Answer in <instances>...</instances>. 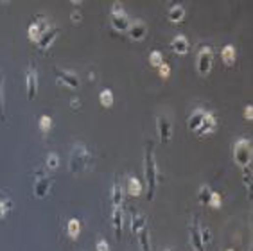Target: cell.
Listing matches in <instances>:
<instances>
[{"label":"cell","instance_id":"8fae6325","mask_svg":"<svg viewBox=\"0 0 253 251\" xmlns=\"http://www.w3.org/2000/svg\"><path fill=\"white\" fill-rule=\"evenodd\" d=\"M216 129H217L216 115H214V113H210V111H206L205 119H203V122H201L200 129L196 131V135H198V136H205V135H210V133H214Z\"/></svg>","mask_w":253,"mask_h":251},{"label":"cell","instance_id":"3957f363","mask_svg":"<svg viewBox=\"0 0 253 251\" xmlns=\"http://www.w3.org/2000/svg\"><path fill=\"white\" fill-rule=\"evenodd\" d=\"M233 160L239 167H248L252 163V142L248 138H239L233 146Z\"/></svg>","mask_w":253,"mask_h":251},{"label":"cell","instance_id":"5b68a950","mask_svg":"<svg viewBox=\"0 0 253 251\" xmlns=\"http://www.w3.org/2000/svg\"><path fill=\"white\" fill-rule=\"evenodd\" d=\"M212 65H214V52H212L210 47H203L198 54V59H196L198 74L200 75H208L212 70Z\"/></svg>","mask_w":253,"mask_h":251},{"label":"cell","instance_id":"ac0fdd59","mask_svg":"<svg viewBox=\"0 0 253 251\" xmlns=\"http://www.w3.org/2000/svg\"><path fill=\"white\" fill-rule=\"evenodd\" d=\"M205 113L206 111L205 110H196L192 115L189 117V121H187V124H189V129L190 131H198L200 129V126H201V122H203V119H205Z\"/></svg>","mask_w":253,"mask_h":251},{"label":"cell","instance_id":"30bf717a","mask_svg":"<svg viewBox=\"0 0 253 251\" xmlns=\"http://www.w3.org/2000/svg\"><path fill=\"white\" fill-rule=\"evenodd\" d=\"M54 74H56L59 83H63L65 86H69V88H79V77H77L74 72L61 70V68H54Z\"/></svg>","mask_w":253,"mask_h":251},{"label":"cell","instance_id":"8d00e7d4","mask_svg":"<svg viewBox=\"0 0 253 251\" xmlns=\"http://www.w3.org/2000/svg\"><path fill=\"white\" fill-rule=\"evenodd\" d=\"M253 106L252 104H248L246 108H244V119H248V121H252L253 119Z\"/></svg>","mask_w":253,"mask_h":251},{"label":"cell","instance_id":"f35d334b","mask_svg":"<svg viewBox=\"0 0 253 251\" xmlns=\"http://www.w3.org/2000/svg\"><path fill=\"white\" fill-rule=\"evenodd\" d=\"M70 106H72V108H79V100H70Z\"/></svg>","mask_w":253,"mask_h":251},{"label":"cell","instance_id":"6da1fadb","mask_svg":"<svg viewBox=\"0 0 253 251\" xmlns=\"http://www.w3.org/2000/svg\"><path fill=\"white\" fill-rule=\"evenodd\" d=\"M144 174L148 181V199L153 201L154 190H156V181H158V167H156V158H154V142L148 140L146 146V154H144Z\"/></svg>","mask_w":253,"mask_h":251},{"label":"cell","instance_id":"ffe728a7","mask_svg":"<svg viewBox=\"0 0 253 251\" xmlns=\"http://www.w3.org/2000/svg\"><path fill=\"white\" fill-rule=\"evenodd\" d=\"M122 199H124V196H122V187L119 181H115L113 187H111V203H113V208H121Z\"/></svg>","mask_w":253,"mask_h":251},{"label":"cell","instance_id":"d6986e66","mask_svg":"<svg viewBox=\"0 0 253 251\" xmlns=\"http://www.w3.org/2000/svg\"><path fill=\"white\" fill-rule=\"evenodd\" d=\"M221 58H223V63H225V65L232 67L233 63H235V58H237L235 47H233V45H225L221 50Z\"/></svg>","mask_w":253,"mask_h":251},{"label":"cell","instance_id":"7402d4cb","mask_svg":"<svg viewBox=\"0 0 253 251\" xmlns=\"http://www.w3.org/2000/svg\"><path fill=\"white\" fill-rule=\"evenodd\" d=\"M127 192L133 198H138L142 194V183L137 178H129V181H127Z\"/></svg>","mask_w":253,"mask_h":251},{"label":"cell","instance_id":"74e56055","mask_svg":"<svg viewBox=\"0 0 253 251\" xmlns=\"http://www.w3.org/2000/svg\"><path fill=\"white\" fill-rule=\"evenodd\" d=\"M70 20L74 22V24H79V22H81V13H79V11H74V13L70 15Z\"/></svg>","mask_w":253,"mask_h":251},{"label":"cell","instance_id":"e575fe53","mask_svg":"<svg viewBox=\"0 0 253 251\" xmlns=\"http://www.w3.org/2000/svg\"><path fill=\"white\" fill-rule=\"evenodd\" d=\"M95 250L97 251H110V246H108V242H106L104 239H101V241H97V244H95Z\"/></svg>","mask_w":253,"mask_h":251},{"label":"cell","instance_id":"7c38bea8","mask_svg":"<svg viewBox=\"0 0 253 251\" xmlns=\"http://www.w3.org/2000/svg\"><path fill=\"white\" fill-rule=\"evenodd\" d=\"M190 242H192V246H194L196 251H205L203 241H201V226L198 217H194L192 223H190Z\"/></svg>","mask_w":253,"mask_h":251},{"label":"cell","instance_id":"83f0119b","mask_svg":"<svg viewBox=\"0 0 253 251\" xmlns=\"http://www.w3.org/2000/svg\"><path fill=\"white\" fill-rule=\"evenodd\" d=\"M45 165H47L49 171H56V169L59 167V156L56 154V152L47 154V162H45Z\"/></svg>","mask_w":253,"mask_h":251},{"label":"cell","instance_id":"44dd1931","mask_svg":"<svg viewBox=\"0 0 253 251\" xmlns=\"http://www.w3.org/2000/svg\"><path fill=\"white\" fill-rule=\"evenodd\" d=\"M142 228H146V217H144V214H138V212H135L131 217V233H135L137 235L138 231L142 230Z\"/></svg>","mask_w":253,"mask_h":251},{"label":"cell","instance_id":"836d02e7","mask_svg":"<svg viewBox=\"0 0 253 251\" xmlns=\"http://www.w3.org/2000/svg\"><path fill=\"white\" fill-rule=\"evenodd\" d=\"M201 241H203V246H208L210 244V230H208V226H203L201 228Z\"/></svg>","mask_w":253,"mask_h":251},{"label":"cell","instance_id":"4dcf8cb0","mask_svg":"<svg viewBox=\"0 0 253 251\" xmlns=\"http://www.w3.org/2000/svg\"><path fill=\"white\" fill-rule=\"evenodd\" d=\"M243 181L244 185H246V188H248V194L250 190H252V167H243Z\"/></svg>","mask_w":253,"mask_h":251},{"label":"cell","instance_id":"f1b7e54d","mask_svg":"<svg viewBox=\"0 0 253 251\" xmlns=\"http://www.w3.org/2000/svg\"><path fill=\"white\" fill-rule=\"evenodd\" d=\"M11 208H13V201L11 199H0V219H4L5 215L9 214Z\"/></svg>","mask_w":253,"mask_h":251},{"label":"cell","instance_id":"9a60e30c","mask_svg":"<svg viewBox=\"0 0 253 251\" xmlns=\"http://www.w3.org/2000/svg\"><path fill=\"white\" fill-rule=\"evenodd\" d=\"M171 49H173L174 52L176 54H187L189 52V49H190V45H189V40L185 36H181V34H178L176 38H173V42H171Z\"/></svg>","mask_w":253,"mask_h":251},{"label":"cell","instance_id":"4fadbf2b","mask_svg":"<svg viewBox=\"0 0 253 251\" xmlns=\"http://www.w3.org/2000/svg\"><path fill=\"white\" fill-rule=\"evenodd\" d=\"M146 34H148V25L142 20L131 22V25L127 29V36L131 38V40H135V42H140V40L146 38Z\"/></svg>","mask_w":253,"mask_h":251},{"label":"cell","instance_id":"e0dca14e","mask_svg":"<svg viewBox=\"0 0 253 251\" xmlns=\"http://www.w3.org/2000/svg\"><path fill=\"white\" fill-rule=\"evenodd\" d=\"M167 18L169 22H173V24H179V22L185 18V7L181 4L173 5V7L167 11Z\"/></svg>","mask_w":253,"mask_h":251},{"label":"cell","instance_id":"ba28073f","mask_svg":"<svg viewBox=\"0 0 253 251\" xmlns=\"http://www.w3.org/2000/svg\"><path fill=\"white\" fill-rule=\"evenodd\" d=\"M59 27H49L47 31L43 32L42 38L36 42L38 49H40V52H47L49 49L52 47V43L56 42V38L59 36Z\"/></svg>","mask_w":253,"mask_h":251},{"label":"cell","instance_id":"60d3db41","mask_svg":"<svg viewBox=\"0 0 253 251\" xmlns=\"http://www.w3.org/2000/svg\"><path fill=\"white\" fill-rule=\"evenodd\" d=\"M165 251H171V250H165Z\"/></svg>","mask_w":253,"mask_h":251},{"label":"cell","instance_id":"d590c367","mask_svg":"<svg viewBox=\"0 0 253 251\" xmlns=\"http://www.w3.org/2000/svg\"><path fill=\"white\" fill-rule=\"evenodd\" d=\"M169 74H171V68H169V65L162 63V65H160V75H162V77H169Z\"/></svg>","mask_w":253,"mask_h":251},{"label":"cell","instance_id":"cb8c5ba5","mask_svg":"<svg viewBox=\"0 0 253 251\" xmlns=\"http://www.w3.org/2000/svg\"><path fill=\"white\" fill-rule=\"evenodd\" d=\"M99 102L104 106V108H110V106H113V92H111V90H108V88L101 90Z\"/></svg>","mask_w":253,"mask_h":251},{"label":"cell","instance_id":"4316f807","mask_svg":"<svg viewBox=\"0 0 253 251\" xmlns=\"http://www.w3.org/2000/svg\"><path fill=\"white\" fill-rule=\"evenodd\" d=\"M0 121H5V111H4V74L0 72Z\"/></svg>","mask_w":253,"mask_h":251},{"label":"cell","instance_id":"ab89813d","mask_svg":"<svg viewBox=\"0 0 253 251\" xmlns=\"http://www.w3.org/2000/svg\"><path fill=\"white\" fill-rule=\"evenodd\" d=\"M227 251H233V250H227Z\"/></svg>","mask_w":253,"mask_h":251},{"label":"cell","instance_id":"d4e9b609","mask_svg":"<svg viewBox=\"0 0 253 251\" xmlns=\"http://www.w3.org/2000/svg\"><path fill=\"white\" fill-rule=\"evenodd\" d=\"M79 231H81V223H79V221L70 219L69 225H67V233H69V237L77 239V237H79Z\"/></svg>","mask_w":253,"mask_h":251},{"label":"cell","instance_id":"f546056e","mask_svg":"<svg viewBox=\"0 0 253 251\" xmlns=\"http://www.w3.org/2000/svg\"><path fill=\"white\" fill-rule=\"evenodd\" d=\"M38 124H40V129H42L43 133H47V131H51V127H52V119L49 115H42L40 121H38Z\"/></svg>","mask_w":253,"mask_h":251},{"label":"cell","instance_id":"7a4b0ae2","mask_svg":"<svg viewBox=\"0 0 253 251\" xmlns=\"http://www.w3.org/2000/svg\"><path fill=\"white\" fill-rule=\"evenodd\" d=\"M90 162V151L84 144H77L72 147V154H70V173L72 174H79L83 171H86Z\"/></svg>","mask_w":253,"mask_h":251},{"label":"cell","instance_id":"603a6c76","mask_svg":"<svg viewBox=\"0 0 253 251\" xmlns=\"http://www.w3.org/2000/svg\"><path fill=\"white\" fill-rule=\"evenodd\" d=\"M138 237V244L142 248V251H151V244H149V233H148V228H142V230L137 233Z\"/></svg>","mask_w":253,"mask_h":251},{"label":"cell","instance_id":"9c48e42d","mask_svg":"<svg viewBox=\"0 0 253 251\" xmlns=\"http://www.w3.org/2000/svg\"><path fill=\"white\" fill-rule=\"evenodd\" d=\"M25 88H27V99L32 100L38 94V72L32 65L27 68L25 72Z\"/></svg>","mask_w":253,"mask_h":251},{"label":"cell","instance_id":"277c9868","mask_svg":"<svg viewBox=\"0 0 253 251\" xmlns=\"http://www.w3.org/2000/svg\"><path fill=\"white\" fill-rule=\"evenodd\" d=\"M110 20H111V27L119 32H127V29H129V25H131V20H129V16L124 13L121 2H115V4H113Z\"/></svg>","mask_w":253,"mask_h":251},{"label":"cell","instance_id":"2e32d148","mask_svg":"<svg viewBox=\"0 0 253 251\" xmlns=\"http://www.w3.org/2000/svg\"><path fill=\"white\" fill-rule=\"evenodd\" d=\"M111 221H113V230H115L117 241H121V239H122V223H124V215H122V208H115V210H113Z\"/></svg>","mask_w":253,"mask_h":251},{"label":"cell","instance_id":"5bb4252c","mask_svg":"<svg viewBox=\"0 0 253 251\" xmlns=\"http://www.w3.org/2000/svg\"><path fill=\"white\" fill-rule=\"evenodd\" d=\"M156 129H158L160 140L164 142V144H169V140H171V124H169L167 117L164 115L156 117Z\"/></svg>","mask_w":253,"mask_h":251},{"label":"cell","instance_id":"8992f818","mask_svg":"<svg viewBox=\"0 0 253 251\" xmlns=\"http://www.w3.org/2000/svg\"><path fill=\"white\" fill-rule=\"evenodd\" d=\"M52 178L47 176V174H43L42 171H38L36 173V181H34V196L38 199H43L47 198L49 192H51V188H52Z\"/></svg>","mask_w":253,"mask_h":251},{"label":"cell","instance_id":"1f68e13d","mask_svg":"<svg viewBox=\"0 0 253 251\" xmlns=\"http://www.w3.org/2000/svg\"><path fill=\"white\" fill-rule=\"evenodd\" d=\"M149 63H151L153 67H160V65L164 63L162 52H158V50H153V52H151V56H149Z\"/></svg>","mask_w":253,"mask_h":251},{"label":"cell","instance_id":"d6a6232c","mask_svg":"<svg viewBox=\"0 0 253 251\" xmlns=\"http://www.w3.org/2000/svg\"><path fill=\"white\" fill-rule=\"evenodd\" d=\"M208 204H210L212 208H219L223 204V201H221V196L217 192H212L210 194V201H208Z\"/></svg>","mask_w":253,"mask_h":251},{"label":"cell","instance_id":"484cf974","mask_svg":"<svg viewBox=\"0 0 253 251\" xmlns=\"http://www.w3.org/2000/svg\"><path fill=\"white\" fill-rule=\"evenodd\" d=\"M210 194H212V188L208 187V185H203V187L200 188V192H198V201H200L201 204H208Z\"/></svg>","mask_w":253,"mask_h":251},{"label":"cell","instance_id":"52a82bcc","mask_svg":"<svg viewBox=\"0 0 253 251\" xmlns=\"http://www.w3.org/2000/svg\"><path fill=\"white\" fill-rule=\"evenodd\" d=\"M49 27H51V25L47 24V20H45L42 15H38L36 18L32 20L31 25H29V29H27V36H29L31 42H38V40L42 38V34L47 31Z\"/></svg>","mask_w":253,"mask_h":251}]
</instances>
